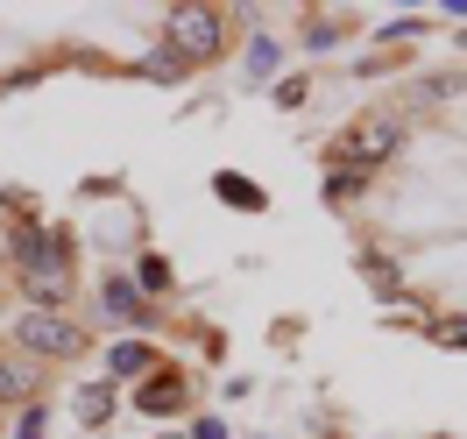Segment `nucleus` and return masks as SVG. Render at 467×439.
<instances>
[{"label": "nucleus", "instance_id": "nucleus-1", "mask_svg": "<svg viewBox=\"0 0 467 439\" xmlns=\"http://www.w3.org/2000/svg\"><path fill=\"white\" fill-rule=\"evenodd\" d=\"M171 50H177V57H192V64L220 57V50H227V22H220L213 7H177V15H171Z\"/></svg>", "mask_w": 467, "mask_h": 439}, {"label": "nucleus", "instance_id": "nucleus-2", "mask_svg": "<svg viewBox=\"0 0 467 439\" xmlns=\"http://www.w3.org/2000/svg\"><path fill=\"white\" fill-rule=\"evenodd\" d=\"M15 340H22V354H50V361H71V354L86 348V333L64 319V312H22Z\"/></svg>", "mask_w": 467, "mask_h": 439}, {"label": "nucleus", "instance_id": "nucleus-3", "mask_svg": "<svg viewBox=\"0 0 467 439\" xmlns=\"http://www.w3.org/2000/svg\"><path fill=\"white\" fill-rule=\"evenodd\" d=\"M389 142H397V120H389V114L354 120V135H348V149L361 156V163H382V156H389Z\"/></svg>", "mask_w": 467, "mask_h": 439}, {"label": "nucleus", "instance_id": "nucleus-4", "mask_svg": "<svg viewBox=\"0 0 467 439\" xmlns=\"http://www.w3.org/2000/svg\"><path fill=\"white\" fill-rule=\"evenodd\" d=\"M107 312H114V319H128V326H142V319H149L142 291H135V284H120V277H107Z\"/></svg>", "mask_w": 467, "mask_h": 439}, {"label": "nucleus", "instance_id": "nucleus-5", "mask_svg": "<svg viewBox=\"0 0 467 439\" xmlns=\"http://www.w3.org/2000/svg\"><path fill=\"white\" fill-rule=\"evenodd\" d=\"M29 390H36V376L22 369V361H0V404H22Z\"/></svg>", "mask_w": 467, "mask_h": 439}, {"label": "nucleus", "instance_id": "nucleus-6", "mask_svg": "<svg viewBox=\"0 0 467 439\" xmlns=\"http://www.w3.org/2000/svg\"><path fill=\"white\" fill-rule=\"evenodd\" d=\"M220 199H234V205H241V213H263V192H255V184H248V177H220Z\"/></svg>", "mask_w": 467, "mask_h": 439}, {"label": "nucleus", "instance_id": "nucleus-7", "mask_svg": "<svg viewBox=\"0 0 467 439\" xmlns=\"http://www.w3.org/2000/svg\"><path fill=\"white\" fill-rule=\"evenodd\" d=\"M142 369H156V354H149L142 340H128V348H114V376H142Z\"/></svg>", "mask_w": 467, "mask_h": 439}, {"label": "nucleus", "instance_id": "nucleus-8", "mask_svg": "<svg viewBox=\"0 0 467 439\" xmlns=\"http://www.w3.org/2000/svg\"><path fill=\"white\" fill-rule=\"evenodd\" d=\"M177 404V382H149L142 390V411H171Z\"/></svg>", "mask_w": 467, "mask_h": 439}, {"label": "nucleus", "instance_id": "nucleus-9", "mask_svg": "<svg viewBox=\"0 0 467 439\" xmlns=\"http://www.w3.org/2000/svg\"><path fill=\"white\" fill-rule=\"evenodd\" d=\"M439 340H446V348H467V326H439Z\"/></svg>", "mask_w": 467, "mask_h": 439}]
</instances>
